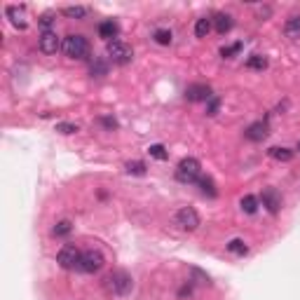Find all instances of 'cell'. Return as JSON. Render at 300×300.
<instances>
[{
	"label": "cell",
	"mask_w": 300,
	"mask_h": 300,
	"mask_svg": "<svg viewBox=\"0 0 300 300\" xmlns=\"http://www.w3.org/2000/svg\"><path fill=\"white\" fill-rule=\"evenodd\" d=\"M103 286H106V291L113 293V296H127V293L132 291L134 281L124 270H115V272H110V275L103 279Z\"/></svg>",
	"instance_id": "cell-1"
},
{
	"label": "cell",
	"mask_w": 300,
	"mask_h": 300,
	"mask_svg": "<svg viewBox=\"0 0 300 300\" xmlns=\"http://www.w3.org/2000/svg\"><path fill=\"white\" fill-rule=\"evenodd\" d=\"M63 52L71 59H87L89 57V42L80 33H71V36L63 38Z\"/></svg>",
	"instance_id": "cell-2"
},
{
	"label": "cell",
	"mask_w": 300,
	"mask_h": 300,
	"mask_svg": "<svg viewBox=\"0 0 300 300\" xmlns=\"http://www.w3.org/2000/svg\"><path fill=\"white\" fill-rule=\"evenodd\" d=\"M176 179L180 183H197L202 179V164L195 157H183L176 167Z\"/></svg>",
	"instance_id": "cell-3"
},
{
	"label": "cell",
	"mask_w": 300,
	"mask_h": 300,
	"mask_svg": "<svg viewBox=\"0 0 300 300\" xmlns=\"http://www.w3.org/2000/svg\"><path fill=\"white\" fill-rule=\"evenodd\" d=\"M106 52H108V59L113 61V63H118V66H127V63L134 59L132 47H129L127 42H122V40H110Z\"/></svg>",
	"instance_id": "cell-4"
},
{
	"label": "cell",
	"mask_w": 300,
	"mask_h": 300,
	"mask_svg": "<svg viewBox=\"0 0 300 300\" xmlns=\"http://www.w3.org/2000/svg\"><path fill=\"white\" fill-rule=\"evenodd\" d=\"M103 267V256L99 251H94V249H89V251H82V256H80V263H78V272H84V275H94V272H99Z\"/></svg>",
	"instance_id": "cell-5"
},
{
	"label": "cell",
	"mask_w": 300,
	"mask_h": 300,
	"mask_svg": "<svg viewBox=\"0 0 300 300\" xmlns=\"http://www.w3.org/2000/svg\"><path fill=\"white\" fill-rule=\"evenodd\" d=\"M174 223H176L180 230H185V232H195V230L200 228V214H197L192 206H183V209L176 211Z\"/></svg>",
	"instance_id": "cell-6"
},
{
	"label": "cell",
	"mask_w": 300,
	"mask_h": 300,
	"mask_svg": "<svg viewBox=\"0 0 300 300\" xmlns=\"http://www.w3.org/2000/svg\"><path fill=\"white\" fill-rule=\"evenodd\" d=\"M80 256H82V251H80L78 246L66 244V246H61V251L57 253V263H59L63 270H73V267H78V263H80Z\"/></svg>",
	"instance_id": "cell-7"
},
{
	"label": "cell",
	"mask_w": 300,
	"mask_h": 300,
	"mask_svg": "<svg viewBox=\"0 0 300 300\" xmlns=\"http://www.w3.org/2000/svg\"><path fill=\"white\" fill-rule=\"evenodd\" d=\"M38 47H40L42 54L52 57V54H57V52L61 49V40L54 31H42V36H40V40H38Z\"/></svg>",
	"instance_id": "cell-8"
},
{
	"label": "cell",
	"mask_w": 300,
	"mask_h": 300,
	"mask_svg": "<svg viewBox=\"0 0 300 300\" xmlns=\"http://www.w3.org/2000/svg\"><path fill=\"white\" fill-rule=\"evenodd\" d=\"M211 87L209 84H202V82H197V84H190L188 89H185V99L190 101V103H200V101H209L211 99Z\"/></svg>",
	"instance_id": "cell-9"
},
{
	"label": "cell",
	"mask_w": 300,
	"mask_h": 300,
	"mask_svg": "<svg viewBox=\"0 0 300 300\" xmlns=\"http://www.w3.org/2000/svg\"><path fill=\"white\" fill-rule=\"evenodd\" d=\"M260 200H263V206L270 214H279V209H281V197H279V192H277L275 188H265L263 195H260Z\"/></svg>",
	"instance_id": "cell-10"
},
{
	"label": "cell",
	"mask_w": 300,
	"mask_h": 300,
	"mask_svg": "<svg viewBox=\"0 0 300 300\" xmlns=\"http://www.w3.org/2000/svg\"><path fill=\"white\" fill-rule=\"evenodd\" d=\"M267 122H253V124H249L246 127V132H244V136L249 139V141H253V143H260V141H265L267 139Z\"/></svg>",
	"instance_id": "cell-11"
},
{
	"label": "cell",
	"mask_w": 300,
	"mask_h": 300,
	"mask_svg": "<svg viewBox=\"0 0 300 300\" xmlns=\"http://www.w3.org/2000/svg\"><path fill=\"white\" fill-rule=\"evenodd\" d=\"M5 14H7V19L12 21L14 28H26V21H24V7H19V5H7L5 7Z\"/></svg>",
	"instance_id": "cell-12"
},
{
	"label": "cell",
	"mask_w": 300,
	"mask_h": 300,
	"mask_svg": "<svg viewBox=\"0 0 300 300\" xmlns=\"http://www.w3.org/2000/svg\"><path fill=\"white\" fill-rule=\"evenodd\" d=\"M211 21H214V28H216L220 36H225V33L232 31V17L230 14H216Z\"/></svg>",
	"instance_id": "cell-13"
},
{
	"label": "cell",
	"mask_w": 300,
	"mask_h": 300,
	"mask_svg": "<svg viewBox=\"0 0 300 300\" xmlns=\"http://www.w3.org/2000/svg\"><path fill=\"white\" fill-rule=\"evenodd\" d=\"M284 33H286V38H291V40H300V14H293V17L288 19L286 26H284Z\"/></svg>",
	"instance_id": "cell-14"
},
{
	"label": "cell",
	"mask_w": 300,
	"mask_h": 300,
	"mask_svg": "<svg viewBox=\"0 0 300 300\" xmlns=\"http://www.w3.org/2000/svg\"><path fill=\"white\" fill-rule=\"evenodd\" d=\"M118 31H120V28H118V24H115L113 19H108V21H101V24H99V36L106 38L108 42H110V38L118 36Z\"/></svg>",
	"instance_id": "cell-15"
},
{
	"label": "cell",
	"mask_w": 300,
	"mask_h": 300,
	"mask_svg": "<svg viewBox=\"0 0 300 300\" xmlns=\"http://www.w3.org/2000/svg\"><path fill=\"white\" fill-rule=\"evenodd\" d=\"M211 28H214V21L206 19V17H202V19H197V24H195V36L206 38L209 33H211Z\"/></svg>",
	"instance_id": "cell-16"
},
{
	"label": "cell",
	"mask_w": 300,
	"mask_h": 300,
	"mask_svg": "<svg viewBox=\"0 0 300 300\" xmlns=\"http://www.w3.org/2000/svg\"><path fill=\"white\" fill-rule=\"evenodd\" d=\"M267 153H270V157H272V160H279V162H291V160H293V150H288V148H270V150H267Z\"/></svg>",
	"instance_id": "cell-17"
},
{
	"label": "cell",
	"mask_w": 300,
	"mask_h": 300,
	"mask_svg": "<svg viewBox=\"0 0 300 300\" xmlns=\"http://www.w3.org/2000/svg\"><path fill=\"white\" fill-rule=\"evenodd\" d=\"M246 68H251V71H263L267 68V59H265L263 54H253L246 59Z\"/></svg>",
	"instance_id": "cell-18"
},
{
	"label": "cell",
	"mask_w": 300,
	"mask_h": 300,
	"mask_svg": "<svg viewBox=\"0 0 300 300\" xmlns=\"http://www.w3.org/2000/svg\"><path fill=\"white\" fill-rule=\"evenodd\" d=\"M89 73H92L94 78H103V75H108V63L103 59H94L92 66H89Z\"/></svg>",
	"instance_id": "cell-19"
},
{
	"label": "cell",
	"mask_w": 300,
	"mask_h": 300,
	"mask_svg": "<svg viewBox=\"0 0 300 300\" xmlns=\"http://www.w3.org/2000/svg\"><path fill=\"white\" fill-rule=\"evenodd\" d=\"M87 7H82V5H75V7H63V14L68 17V19H84L87 17Z\"/></svg>",
	"instance_id": "cell-20"
},
{
	"label": "cell",
	"mask_w": 300,
	"mask_h": 300,
	"mask_svg": "<svg viewBox=\"0 0 300 300\" xmlns=\"http://www.w3.org/2000/svg\"><path fill=\"white\" fill-rule=\"evenodd\" d=\"M153 38H155L157 45H171V40H174V36H171L169 28H157L155 33H153Z\"/></svg>",
	"instance_id": "cell-21"
},
{
	"label": "cell",
	"mask_w": 300,
	"mask_h": 300,
	"mask_svg": "<svg viewBox=\"0 0 300 300\" xmlns=\"http://www.w3.org/2000/svg\"><path fill=\"white\" fill-rule=\"evenodd\" d=\"M197 183H200V188H202V192H204V195H209V197H216V195H218L216 185H214V180L209 179V176H202Z\"/></svg>",
	"instance_id": "cell-22"
},
{
	"label": "cell",
	"mask_w": 300,
	"mask_h": 300,
	"mask_svg": "<svg viewBox=\"0 0 300 300\" xmlns=\"http://www.w3.org/2000/svg\"><path fill=\"white\" fill-rule=\"evenodd\" d=\"M127 174H132V176H145V164L143 162H139V160H134V162H127Z\"/></svg>",
	"instance_id": "cell-23"
},
{
	"label": "cell",
	"mask_w": 300,
	"mask_h": 300,
	"mask_svg": "<svg viewBox=\"0 0 300 300\" xmlns=\"http://www.w3.org/2000/svg\"><path fill=\"white\" fill-rule=\"evenodd\" d=\"M241 209H244L246 214H256V211H258V200H256L253 195L241 197Z\"/></svg>",
	"instance_id": "cell-24"
},
{
	"label": "cell",
	"mask_w": 300,
	"mask_h": 300,
	"mask_svg": "<svg viewBox=\"0 0 300 300\" xmlns=\"http://www.w3.org/2000/svg\"><path fill=\"white\" fill-rule=\"evenodd\" d=\"M71 230H73V223L71 220H61V223H57L54 225V237H66V235H71Z\"/></svg>",
	"instance_id": "cell-25"
},
{
	"label": "cell",
	"mask_w": 300,
	"mask_h": 300,
	"mask_svg": "<svg viewBox=\"0 0 300 300\" xmlns=\"http://www.w3.org/2000/svg\"><path fill=\"white\" fill-rule=\"evenodd\" d=\"M57 132L68 136V134H78L80 132V127H78V124H73V122H59V124H57Z\"/></svg>",
	"instance_id": "cell-26"
},
{
	"label": "cell",
	"mask_w": 300,
	"mask_h": 300,
	"mask_svg": "<svg viewBox=\"0 0 300 300\" xmlns=\"http://www.w3.org/2000/svg\"><path fill=\"white\" fill-rule=\"evenodd\" d=\"M228 251L230 253H237V256H244V253H246V244H244L241 240H232L228 244Z\"/></svg>",
	"instance_id": "cell-27"
},
{
	"label": "cell",
	"mask_w": 300,
	"mask_h": 300,
	"mask_svg": "<svg viewBox=\"0 0 300 300\" xmlns=\"http://www.w3.org/2000/svg\"><path fill=\"white\" fill-rule=\"evenodd\" d=\"M148 153L155 157V160H167V157H169V153L164 150V145H160V143L150 145V148H148Z\"/></svg>",
	"instance_id": "cell-28"
},
{
	"label": "cell",
	"mask_w": 300,
	"mask_h": 300,
	"mask_svg": "<svg viewBox=\"0 0 300 300\" xmlns=\"http://www.w3.org/2000/svg\"><path fill=\"white\" fill-rule=\"evenodd\" d=\"M218 108H220V99H218V96H211V99H209V106H206V115H216Z\"/></svg>",
	"instance_id": "cell-29"
},
{
	"label": "cell",
	"mask_w": 300,
	"mask_h": 300,
	"mask_svg": "<svg viewBox=\"0 0 300 300\" xmlns=\"http://www.w3.org/2000/svg\"><path fill=\"white\" fill-rule=\"evenodd\" d=\"M52 24H54V14L52 12H45L42 17H40V26H42L45 31H52V28H49Z\"/></svg>",
	"instance_id": "cell-30"
},
{
	"label": "cell",
	"mask_w": 300,
	"mask_h": 300,
	"mask_svg": "<svg viewBox=\"0 0 300 300\" xmlns=\"http://www.w3.org/2000/svg\"><path fill=\"white\" fill-rule=\"evenodd\" d=\"M240 49H241V42H235L232 47H223V49H220V57H225V59H230V57H232V54H237Z\"/></svg>",
	"instance_id": "cell-31"
},
{
	"label": "cell",
	"mask_w": 300,
	"mask_h": 300,
	"mask_svg": "<svg viewBox=\"0 0 300 300\" xmlns=\"http://www.w3.org/2000/svg\"><path fill=\"white\" fill-rule=\"evenodd\" d=\"M99 122H101L106 129H110V132H113V129H118V120H115V118H108V115H103V118H99Z\"/></svg>",
	"instance_id": "cell-32"
},
{
	"label": "cell",
	"mask_w": 300,
	"mask_h": 300,
	"mask_svg": "<svg viewBox=\"0 0 300 300\" xmlns=\"http://www.w3.org/2000/svg\"><path fill=\"white\" fill-rule=\"evenodd\" d=\"M190 293H192V286H183V288H180V293H179V296L183 298V296H190Z\"/></svg>",
	"instance_id": "cell-33"
},
{
	"label": "cell",
	"mask_w": 300,
	"mask_h": 300,
	"mask_svg": "<svg viewBox=\"0 0 300 300\" xmlns=\"http://www.w3.org/2000/svg\"><path fill=\"white\" fill-rule=\"evenodd\" d=\"M298 150H300V143H298Z\"/></svg>",
	"instance_id": "cell-34"
}]
</instances>
